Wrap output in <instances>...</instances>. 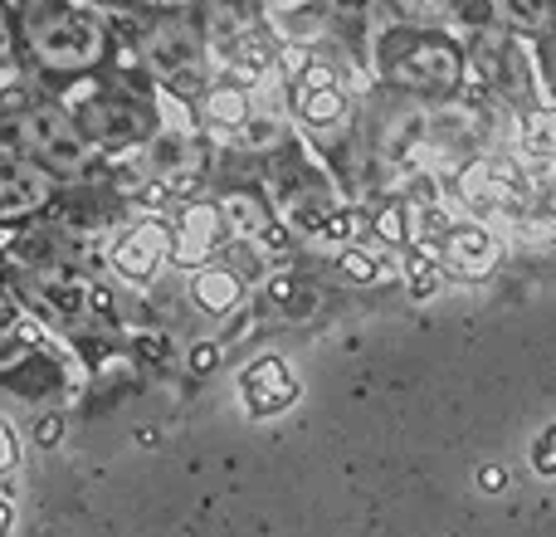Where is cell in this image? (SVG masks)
<instances>
[{
    "mask_svg": "<svg viewBox=\"0 0 556 537\" xmlns=\"http://www.w3.org/2000/svg\"><path fill=\"white\" fill-rule=\"evenodd\" d=\"M532 59H538L542 93H547V103H556V29H552V35H542L538 45H532Z\"/></svg>",
    "mask_w": 556,
    "mask_h": 537,
    "instance_id": "cell-20",
    "label": "cell"
},
{
    "mask_svg": "<svg viewBox=\"0 0 556 537\" xmlns=\"http://www.w3.org/2000/svg\"><path fill=\"white\" fill-rule=\"evenodd\" d=\"M156 5H195V0H156Z\"/></svg>",
    "mask_w": 556,
    "mask_h": 537,
    "instance_id": "cell-24",
    "label": "cell"
},
{
    "mask_svg": "<svg viewBox=\"0 0 556 537\" xmlns=\"http://www.w3.org/2000/svg\"><path fill=\"white\" fill-rule=\"evenodd\" d=\"M225 245H230V230H225L220 201H211V196L186 201L181 215L172 221V264L176 268H201V264H211Z\"/></svg>",
    "mask_w": 556,
    "mask_h": 537,
    "instance_id": "cell-10",
    "label": "cell"
},
{
    "mask_svg": "<svg viewBox=\"0 0 556 537\" xmlns=\"http://www.w3.org/2000/svg\"><path fill=\"white\" fill-rule=\"evenodd\" d=\"M78 117V127L88 133V142L98 152H123V147H142L147 137L156 133V113L142 103V98L123 93V88H103L88 103L68 108Z\"/></svg>",
    "mask_w": 556,
    "mask_h": 537,
    "instance_id": "cell-8",
    "label": "cell"
},
{
    "mask_svg": "<svg viewBox=\"0 0 556 537\" xmlns=\"http://www.w3.org/2000/svg\"><path fill=\"white\" fill-rule=\"evenodd\" d=\"M191 303L201 308L205 317H225L244 303V274L230 264H201L191 268Z\"/></svg>",
    "mask_w": 556,
    "mask_h": 537,
    "instance_id": "cell-15",
    "label": "cell"
},
{
    "mask_svg": "<svg viewBox=\"0 0 556 537\" xmlns=\"http://www.w3.org/2000/svg\"><path fill=\"white\" fill-rule=\"evenodd\" d=\"M137 54H142L147 74H152L156 84L176 88L186 103L215 78L201 15H195L191 5H156L152 15H147L142 35H137Z\"/></svg>",
    "mask_w": 556,
    "mask_h": 537,
    "instance_id": "cell-5",
    "label": "cell"
},
{
    "mask_svg": "<svg viewBox=\"0 0 556 537\" xmlns=\"http://www.w3.org/2000/svg\"><path fill=\"white\" fill-rule=\"evenodd\" d=\"M366 68L381 88L415 103H454L469 88V49L444 20H391L371 35Z\"/></svg>",
    "mask_w": 556,
    "mask_h": 537,
    "instance_id": "cell-2",
    "label": "cell"
},
{
    "mask_svg": "<svg viewBox=\"0 0 556 537\" xmlns=\"http://www.w3.org/2000/svg\"><path fill=\"white\" fill-rule=\"evenodd\" d=\"M215 201H220V215H225L230 240H264V235L274 230V211H269V201H264L260 191L230 186V191L215 196Z\"/></svg>",
    "mask_w": 556,
    "mask_h": 537,
    "instance_id": "cell-16",
    "label": "cell"
},
{
    "mask_svg": "<svg viewBox=\"0 0 556 537\" xmlns=\"http://www.w3.org/2000/svg\"><path fill=\"white\" fill-rule=\"evenodd\" d=\"M264 88V84H260ZM260 88L244 84V78H230V74H215L201 93L191 98V113H195V127L201 137H220V142H235L240 127L250 123L254 103H260Z\"/></svg>",
    "mask_w": 556,
    "mask_h": 537,
    "instance_id": "cell-9",
    "label": "cell"
},
{
    "mask_svg": "<svg viewBox=\"0 0 556 537\" xmlns=\"http://www.w3.org/2000/svg\"><path fill=\"white\" fill-rule=\"evenodd\" d=\"M5 137L0 147L29 157L35 166H45L54 182H84L98 162V147L88 142V133L78 127V117L59 103H29L20 113L0 117Z\"/></svg>",
    "mask_w": 556,
    "mask_h": 537,
    "instance_id": "cell-6",
    "label": "cell"
},
{
    "mask_svg": "<svg viewBox=\"0 0 556 537\" xmlns=\"http://www.w3.org/2000/svg\"><path fill=\"white\" fill-rule=\"evenodd\" d=\"M489 5L498 15V25H508L528 45H538L542 35L556 29V0H489Z\"/></svg>",
    "mask_w": 556,
    "mask_h": 537,
    "instance_id": "cell-18",
    "label": "cell"
},
{
    "mask_svg": "<svg viewBox=\"0 0 556 537\" xmlns=\"http://www.w3.org/2000/svg\"><path fill=\"white\" fill-rule=\"evenodd\" d=\"M15 35L29 64L49 78H84L113 54L108 20L74 0H25L15 10Z\"/></svg>",
    "mask_w": 556,
    "mask_h": 537,
    "instance_id": "cell-3",
    "label": "cell"
},
{
    "mask_svg": "<svg viewBox=\"0 0 556 537\" xmlns=\"http://www.w3.org/2000/svg\"><path fill=\"white\" fill-rule=\"evenodd\" d=\"M201 162H205L201 127L156 123V133L142 142V166H147V176H156V182H166V186H176L181 176H191Z\"/></svg>",
    "mask_w": 556,
    "mask_h": 537,
    "instance_id": "cell-13",
    "label": "cell"
},
{
    "mask_svg": "<svg viewBox=\"0 0 556 537\" xmlns=\"http://www.w3.org/2000/svg\"><path fill=\"white\" fill-rule=\"evenodd\" d=\"M356 68L342 64L332 49L288 45L283 59V103L293 117V133L332 166L342 196H362V108L346 88Z\"/></svg>",
    "mask_w": 556,
    "mask_h": 537,
    "instance_id": "cell-1",
    "label": "cell"
},
{
    "mask_svg": "<svg viewBox=\"0 0 556 537\" xmlns=\"http://www.w3.org/2000/svg\"><path fill=\"white\" fill-rule=\"evenodd\" d=\"M54 191H59V182L45 166H35L29 157L0 147V225H15V221H29V215L49 211Z\"/></svg>",
    "mask_w": 556,
    "mask_h": 537,
    "instance_id": "cell-12",
    "label": "cell"
},
{
    "mask_svg": "<svg viewBox=\"0 0 556 537\" xmlns=\"http://www.w3.org/2000/svg\"><path fill=\"white\" fill-rule=\"evenodd\" d=\"M20 45V35H15V20L10 15H0V59H10V49Z\"/></svg>",
    "mask_w": 556,
    "mask_h": 537,
    "instance_id": "cell-22",
    "label": "cell"
},
{
    "mask_svg": "<svg viewBox=\"0 0 556 537\" xmlns=\"http://www.w3.org/2000/svg\"><path fill=\"white\" fill-rule=\"evenodd\" d=\"M108 264H113V274L127 278V284H152V278H162V268L172 264V225L156 221V215L127 225L113 240Z\"/></svg>",
    "mask_w": 556,
    "mask_h": 537,
    "instance_id": "cell-11",
    "label": "cell"
},
{
    "mask_svg": "<svg viewBox=\"0 0 556 537\" xmlns=\"http://www.w3.org/2000/svg\"><path fill=\"white\" fill-rule=\"evenodd\" d=\"M518 157H528V162H556V103H532V108H522L518 117Z\"/></svg>",
    "mask_w": 556,
    "mask_h": 537,
    "instance_id": "cell-17",
    "label": "cell"
},
{
    "mask_svg": "<svg viewBox=\"0 0 556 537\" xmlns=\"http://www.w3.org/2000/svg\"><path fill=\"white\" fill-rule=\"evenodd\" d=\"M464 49H469V78H479L483 98L489 103L513 108V117L522 108L542 103V78H538V59H532V45L522 35H513L508 25H479L464 35Z\"/></svg>",
    "mask_w": 556,
    "mask_h": 537,
    "instance_id": "cell-7",
    "label": "cell"
},
{
    "mask_svg": "<svg viewBox=\"0 0 556 537\" xmlns=\"http://www.w3.org/2000/svg\"><path fill=\"white\" fill-rule=\"evenodd\" d=\"M15 435H10V425L5 421H0V474H5V470H15Z\"/></svg>",
    "mask_w": 556,
    "mask_h": 537,
    "instance_id": "cell-21",
    "label": "cell"
},
{
    "mask_svg": "<svg viewBox=\"0 0 556 537\" xmlns=\"http://www.w3.org/2000/svg\"><path fill=\"white\" fill-rule=\"evenodd\" d=\"M195 15H201L215 74L244 78L254 88L283 78L288 45L274 29V15L264 0H195Z\"/></svg>",
    "mask_w": 556,
    "mask_h": 537,
    "instance_id": "cell-4",
    "label": "cell"
},
{
    "mask_svg": "<svg viewBox=\"0 0 556 537\" xmlns=\"http://www.w3.org/2000/svg\"><path fill=\"white\" fill-rule=\"evenodd\" d=\"M244 396H254V405L260 411H278V405L293 401V376H288V366L278 362V357H264V362H254L250 372H244Z\"/></svg>",
    "mask_w": 556,
    "mask_h": 537,
    "instance_id": "cell-19",
    "label": "cell"
},
{
    "mask_svg": "<svg viewBox=\"0 0 556 537\" xmlns=\"http://www.w3.org/2000/svg\"><path fill=\"white\" fill-rule=\"evenodd\" d=\"M444 268L459 278H483L498 268V235L479 221H464V225H444Z\"/></svg>",
    "mask_w": 556,
    "mask_h": 537,
    "instance_id": "cell-14",
    "label": "cell"
},
{
    "mask_svg": "<svg viewBox=\"0 0 556 537\" xmlns=\"http://www.w3.org/2000/svg\"><path fill=\"white\" fill-rule=\"evenodd\" d=\"M98 10H147V0H93Z\"/></svg>",
    "mask_w": 556,
    "mask_h": 537,
    "instance_id": "cell-23",
    "label": "cell"
}]
</instances>
